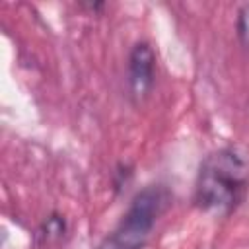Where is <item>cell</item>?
<instances>
[{"label": "cell", "instance_id": "obj_6", "mask_svg": "<svg viewBox=\"0 0 249 249\" xmlns=\"http://www.w3.org/2000/svg\"><path fill=\"white\" fill-rule=\"evenodd\" d=\"M200 249H214V247H200Z\"/></svg>", "mask_w": 249, "mask_h": 249}, {"label": "cell", "instance_id": "obj_3", "mask_svg": "<svg viewBox=\"0 0 249 249\" xmlns=\"http://www.w3.org/2000/svg\"><path fill=\"white\" fill-rule=\"evenodd\" d=\"M156 54L148 43H136L128 56V86L134 99H144L154 86Z\"/></svg>", "mask_w": 249, "mask_h": 249}, {"label": "cell", "instance_id": "obj_5", "mask_svg": "<svg viewBox=\"0 0 249 249\" xmlns=\"http://www.w3.org/2000/svg\"><path fill=\"white\" fill-rule=\"evenodd\" d=\"M237 37L245 49H249V4L241 6L237 12Z\"/></svg>", "mask_w": 249, "mask_h": 249}, {"label": "cell", "instance_id": "obj_1", "mask_svg": "<svg viewBox=\"0 0 249 249\" xmlns=\"http://www.w3.org/2000/svg\"><path fill=\"white\" fill-rule=\"evenodd\" d=\"M249 183V160L239 148H222L206 156L200 165L195 202L208 212L228 214L245 195Z\"/></svg>", "mask_w": 249, "mask_h": 249}, {"label": "cell", "instance_id": "obj_4", "mask_svg": "<svg viewBox=\"0 0 249 249\" xmlns=\"http://www.w3.org/2000/svg\"><path fill=\"white\" fill-rule=\"evenodd\" d=\"M64 230H66L64 218L58 216V214H51V216L41 224V228H39V231H37V239H39V243L49 245V243L60 239V237L64 235Z\"/></svg>", "mask_w": 249, "mask_h": 249}, {"label": "cell", "instance_id": "obj_2", "mask_svg": "<svg viewBox=\"0 0 249 249\" xmlns=\"http://www.w3.org/2000/svg\"><path fill=\"white\" fill-rule=\"evenodd\" d=\"M171 195L161 185L142 189L130 202L119 226L97 245V249H142L154 230L156 220L165 212Z\"/></svg>", "mask_w": 249, "mask_h": 249}]
</instances>
